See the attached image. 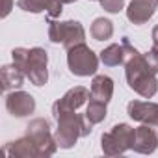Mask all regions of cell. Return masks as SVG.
<instances>
[{
    "label": "cell",
    "mask_w": 158,
    "mask_h": 158,
    "mask_svg": "<svg viewBox=\"0 0 158 158\" xmlns=\"http://www.w3.org/2000/svg\"><path fill=\"white\" fill-rule=\"evenodd\" d=\"M158 54L154 50H149L145 54H132L125 61V74L128 88L134 89L143 99H151L158 91Z\"/></svg>",
    "instance_id": "1"
},
{
    "label": "cell",
    "mask_w": 158,
    "mask_h": 158,
    "mask_svg": "<svg viewBox=\"0 0 158 158\" xmlns=\"http://www.w3.org/2000/svg\"><path fill=\"white\" fill-rule=\"evenodd\" d=\"M58 121V128H56V141H58V147L61 149H71L78 138H86L91 134L93 130V123L88 121L86 114H76V110L73 112H63L56 117Z\"/></svg>",
    "instance_id": "2"
},
{
    "label": "cell",
    "mask_w": 158,
    "mask_h": 158,
    "mask_svg": "<svg viewBox=\"0 0 158 158\" xmlns=\"http://www.w3.org/2000/svg\"><path fill=\"white\" fill-rule=\"evenodd\" d=\"M48 37L52 43L63 45L65 50L73 48L74 45L86 43V32L84 26L78 21H54L48 17Z\"/></svg>",
    "instance_id": "3"
},
{
    "label": "cell",
    "mask_w": 158,
    "mask_h": 158,
    "mask_svg": "<svg viewBox=\"0 0 158 158\" xmlns=\"http://www.w3.org/2000/svg\"><path fill=\"white\" fill-rule=\"evenodd\" d=\"M136 138V128H132L127 123H119L114 125L108 132L102 134L101 138V145H102V152L106 156H117L127 152L128 149H132Z\"/></svg>",
    "instance_id": "4"
},
{
    "label": "cell",
    "mask_w": 158,
    "mask_h": 158,
    "mask_svg": "<svg viewBox=\"0 0 158 158\" xmlns=\"http://www.w3.org/2000/svg\"><path fill=\"white\" fill-rule=\"evenodd\" d=\"M67 63L69 71L76 76H89L95 74L99 69V58L86 43L74 45L67 50Z\"/></svg>",
    "instance_id": "5"
},
{
    "label": "cell",
    "mask_w": 158,
    "mask_h": 158,
    "mask_svg": "<svg viewBox=\"0 0 158 158\" xmlns=\"http://www.w3.org/2000/svg\"><path fill=\"white\" fill-rule=\"evenodd\" d=\"M24 136H28L35 143V147L39 151V156H52L56 152V149H58V141L50 134V125H48L47 119L37 117V119L30 121L28 127H26Z\"/></svg>",
    "instance_id": "6"
},
{
    "label": "cell",
    "mask_w": 158,
    "mask_h": 158,
    "mask_svg": "<svg viewBox=\"0 0 158 158\" xmlns=\"http://www.w3.org/2000/svg\"><path fill=\"white\" fill-rule=\"evenodd\" d=\"M48 54L41 47L28 48V58L24 63V74L34 86H45L48 80Z\"/></svg>",
    "instance_id": "7"
},
{
    "label": "cell",
    "mask_w": 158,
    "mask_h": 158,
    "mask_svg": "<svg viewBox=\"0 0 158 158\" xmlns=\"http://www.w3.org/2000/svg\"><path fill=\"white\" fill-rule=\"evenodd\" d=\"M91 97V91L84 86H76L73 89H69L61 99H58L54 104H52V115L54 119L63 114V112H73V110H78L80 106H84Z\"/></svg>",
    "instance_id": "8"
},
{
    "label": "cell",
    "mask_w": 158,
    "mask_h": 158,
    "mask_svg": "<svg viewBox=\"0 0 158 158\" xmlns=\"http://www.w3.org/2000/svg\"><path fill=\"white\" fill-rule=\"evenodd\" d=\"M158 147V125L154 123H141L136 128V138L132 149L141 154H151Z\"/></svg>",
    "instance_id": "9"
},
{
    "label": "cell",
    "mask_w": 158,
    "mask_h": 158,
    "mask_svg": "<svg viewBox=\"0 0 158 158\" xmlns=\"http://www.w3.org/2000/svg\"><path fill=\"white\" fill-rule=\"evenodd\" d=\"M6 110L13 117H26L35 110V99L26 91H11L6 95Z\"/></svg>",
    "instance_id": "10"
},
{
    "label": "cell",
    "mask_w": 158,
    "mask_h": 158,
    "mask_svg": "<svg viewBox=\"0 0 158 158\" xmlns=\"http://www.w3.org/2000/svg\"><path fill=\"white\" fill-rule=\"evenodd\" d=\"M158 0H132L127 10V17L132 24H145L156 11Z\"/></svg>",
    "instance_id": "11"
},
{
    "label": "cell",
    "mask_w": 158,
    "mask_h": 158,
    "mask_svg": "<svg viewBox=\"0 0 158 158\" xmlns=\"http://www.w3.org/2000/svg\"><path fill=\"white\" fill-rule=\"evenodd\" d=\"M128 115L138 123H154L158 125V104L143 102V101H130L127 106Z\"/></svg>",
    "instance_id": "12"
},
{
    "label": "cell",
    "mask_w": 158,
    "mask_h": 158,
    "mask_svg": "<svg viewBox=\"0 0 158 158\" xmlns=\"http://www.w3.org/2000/svg\"><path fill=\"white\" fill-rule=\"evenodd\" d=\"M17 6L24 11H32V13H41L47 11L50 19H56L61 15V0H19Z\"/></svg>",
    "instance_id": "13"
},
{
    "label": "cell",
    "mask_w": 158,
    "mask_h": 158,
    "mask_svg": "<svg viewBox=\"0 0 158 158\" xmlns=\"http://www.w3.org/2000/svg\"><path fill=\"white\" fill-rule=\"evenodd\" d=\"M4 154L11 156V158H32V156H39V151L28 136H23V138L4 145Z\"/></svg>",
    "instance_id": "14"
},
{
    "label": "cell",
    "mask_w": 158,
    "mask_h": 158,
    "mask_svg": "<svg viewBox=\"0 0 158 158\" xmlns=\"http://www.w3.org/2000/svg\"><path fill=\"white\" fill-rule=\"evenodd\" d=\"M89 91H91V99L108 104L112 95H114V80L110 76H106V74H97L93 78V82H91V89Z\"/></svg>",
    "instance_id": "15"
},
{
    "label": "cell",
    "mask_w": 158,
    "mask_h": 158,
    "mask_svg": "<svg viewBox=\"0 0 158 158\" xmlns=\"http://www.w3.org/2000/svg\"><path fill=\"white\" fill-rule=\"evenodd\" d=\"M24 71L19 69L15 63L13 65H4L0 69V82H2V89L4 91H11L15 88H21L23 82H24Z\"/></svg>",
    "instance_id": "16"
},
{
    "label": "cell",
    "mask_w": 158,
    "mask_h": 158,
    "mask_svg": "<svg viewBox=\"0 0 158 158\" xmlns=\"http://www.w3.org/2000/svg\"><path fill=\"white\" fill-rule=\"evenodd\" d=\"M101 61L108 67H115L119 63H125V47H123V43L121 45L114 43V45L106 47L101 52Z\"/></svg>",
    "instance_id": "17"
},
{
    "label": "cell",
    "mask_w": 158,
    "mask_h": 158,
    "mask_svg": "<svg viewBox=\"0 0 158 158\" xmlns=\"http://www.w3.org/2000/svg\"><path fill=\"white\" fill-rule=\"evenodd\" d=\"M89 34L95 41H104V39H110L112 34H114V24L112 21L104 19V17H99L93 21L91 28H89Z\"/></svg>",
    "instance_id": "18"
},
{
    "label": "cell",
    "mask_w": 158,
    "mask_h": 158,
    "mask_svg": "<svg viewBox=\"0 0 158 158\" xmlns=\"http://www.w3.org/2000/svg\"><path fill=\"white\" fill-rule=\"evenodd\" d=\"M86 117L93 125L104 121L106 119V102H101V101H95V99L89 97V102H88V108H86Z\"/></svg>",
    "instance_id": "19"
},
{
    "label": "cell",
    "mask_w": 158,
    "mask_h": 158,
    "mask_svg": "<svg viewBox=\"0 0 158 158\" xmlns=\"http://www.w3.org/2000/svg\"><path fill=\"white\" fill-rule=\"evenodd\" d=\"M102 10H106L108 13H119L125 6V0H99Z\"/></svg>",
    "instance_id": "20"
},
{
    "label": "cell",
    "mask_w": 158,
    "mask_h": 158,
    "mask_svg": "<svg viewBox=\"0 0 158 158\" xmlns=\"http://www.w3.org/2000/svg\"><path fill=\"white\" fill-rule=\"evenodd\" d=\"M13 6V0H4V10H2V17H8Z\"/></svg>",
    "instance_id": "21"
},
{
    "label": "cell",
    "mask_w": 158,
    "mask_h": 158,
    "mask_svg": "<svg viewBox=\"0 0 158 158\" xmlns=\"http://www.w3.org/2000/svg\"><path fill=\"white\" fill-rule=\"evenodd\" d=\"M152 43H158V24L152 28Z\"/></svg>",
    "instance_id": "22"
},
{
    "label": "cell",
    "mask_w": 158,
    "mask_h": 158,
    "mask_svg": "<svg viewBox=\"0 0 158 158\" xmlns=\"http://www.w3.org/2000/svg\"><path fill=\"white\" fill-rule=\"evenodd\" d=\"M151 50H154V52L158 54V43H152V48H151Z\"/></svg>",
    "instance_id": "23"
},
{
    "label": "cell",
    "mask_w": 158,
    "mask_h": 158,
    "mask_svg": "<svg viewBox=\"0 0 158 158\" xmlns=\"http://www.w3.org/2000/svg\"><path fill=\"white\" fill-rule=\"evenodd\" d=\"M63 4H73V2H76V0H61Z\"/></svg>",
    "instance_id": "24"
},
{
    "label": "cell",
    "mask_w": 158,
    "mask_h": 158,
    "mask_svg": "<svg viewBox=\"0 0 158 158\" xmlns=\"http://www.w3.org/2000/svg\"><path fill=\"white\" fill-rule=\"evenodd\" d=\"M91 2H95V0H91Z\"/></svg>",
    "instance_id": "25"
}]
</instances>
